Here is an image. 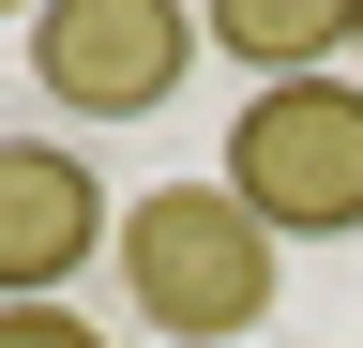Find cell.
<instances>
[{"instance_id": "cell-1", "label": "cell", "mask_w": 363, "mask_h": 348, "mask_svg": "<svg viewBox=\"0 0 363 348\" xmlns=\"http://www.w3.org/2000/svg\"><path fill=\"white\" fill-rule=\"evenodd\" d=\"M121 303L136 318H152L167 348H257V318H272V273H288V257H272V228L227 182H152L121 212Z\"/></svg>"}, {"instance_id": "cell-2", "label": "cell", "mask_w": 363, "mask_h": 348, "mask_svg": "<svg viewBox=\"0 0 363 348\" xmlns=\"http://www.w3.org/2000/svg\"><path fill=\"white\" fill-rule=\"evenodd\" d=\"M227 197L272 242H348L363 228V76L242 91V121H227Z\"/></svg>"}, {"instance_id": "cell-3", "label": "cell", "mask_w": 363, "mask_h": 348, "mask_svg": "<svg viewBox=\"0 0 363 348\" xmlns=\"http://www.w3.org/2000/svg\"><path fill=\"white\" fill-rule=\"evenodd\" d=\"M212 30L182 0H45L30 16V91L61 121H152L182 76H197Z\"/></svg>"}, {"instance_id": "cell-4", "label": "cell", "mask_w": 363, "mask_h": 348, "mask_svg": "<svg viewBox=\"0 0 363 348\" xmlns=\"http://www.w3.org/2000/svg\"><path fill=\"white\" fill-rule=\"evenodd\" d=\"M106 242L121 228H106V182L76 137H0V303H61Z\"/></svg>"}, {"instance_id": "cell-5", "label": "cell", "mask_w": 363, "mask_h": 348, "mask_svg": "<svg viewBox=\"0 0 363 348\" xmlns=\"http://www.w3.org/2000/svg\"><path fill=\"white\" fill-rule=\"evenodd\" d=\"M212 46L242 61L257 91H288V76H348L363 0H212Z\"/></svg>"}, {"instance_id": "cell-6", "label": "cell", "mask_w": 363, "mask_h": 348, "mask_svg": "<svg viewBox=\"0 0 363 348\" xmlns=\"http://www.w3.org/2000/svg\"><path fill=\"white\" fill-rule=\"evenodd\" d=\"M0 348H106L76 303H0Z\"/></svg>"}, {"instance_id": "cell-7", "label": "cell", "mask_w": 363, "mask_h": 348, "mask_svg": "<svg viewBox=\"0 0 363 348\" xmlns=\"http://www.w3.org/2000/svg\"><path fill=\"white\" fill-rule=\"evenodd\" d=\"M348 76H363V46H348Z\"/></svg>"}]
</instances>
